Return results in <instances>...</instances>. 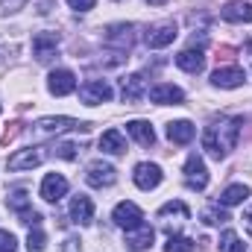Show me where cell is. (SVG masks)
<instances>
[{"mask_svg": "<svg viewBox=\"0 0 252 252\" xmlns=\"http://www.w3.org/2000/svg\"><path fill=\"white\" fill-rule=\"evenodd\" d=\"M147 3H150V6H164L167 0H147Z\"/></svg>", "mask_w": 252, "mask_h": 252, "instance_id": "37", "label": "cell"}, {"mask_svg": "<svg viewBox=\"0 0 252 252\" xmlns=\"http://www.w3.org/2000/svg\"><path fill=\"white\" fill-rule=\"evenodd\" d=\"M47 91H50L53 97H67V94H73V91H76V76H73V70H67V67L53 70V73L47 76Z\"/></svg>", "mask_w": 252, "mask_h": 252, "instance_id": "12", "label": "cell"}, {"mask_svg": "<svg viewBox=\"0 0 252 252\" xmlns=\"http://www.w3.org/2000/svg\"><path fill=\"white\" fill-rule=\"evenodd\" d=\"M247 196H250L247 185H229L220 196V205H241V202H247Z\"/></svg>", "mask_w": 252, "mask_h": 252, "instance_id": "25", "label": "cell"}, {"mask_svg": "<svg viewBox=\"0 0 252 252\" xmlns=\"http://www.w3.org/2000/svg\"><path fill=\"white\" fill-rule=\"evenodd\" d=\"M202 223H205V226H223V223H229V214H226L220 205H208V208L202 211Z\"/></svg>", "mask_w": 252, "mask_h": 252, "instance_id": "28", "label": "cell"}, {"mask_svg": "<svg viewBox=\"0 0 252 252\" xmlns=\"http://www.w3.org/2000/svg\"><path fill=\"white\" fill-rule=\"evenodd\" d=\"M62 250H64V252H82V247H79V238H67Z\"/></svg>", "mask_w": 252, "mask_h": 252, "instance_id": "35", "label": "cell"}, {"mask_svg": "<svg viewBox=\"0 0 252 252\" xmlns=\"http://www.w3.org/2000/svg\"><path fill=\"white\" fill-rule=\"evenodd\" d=\"M164 252H193V241L188 235H170L164 244Z\"/></svg>", "mask_w": 252, "mask_h": 252, "instance_id": "29", "label": "cell"}, {"mask_svg": "<svg viewBox=\"0 0 252 252\" xmlns=\"http://www.w3.org/2000/svg\"><path fill=\"white\" fill-rule=\"evenodd\" d=\"M241 126H244L241 118H214L202 132V150L217 161L226 158L241 138Z\"/></svg>", "mask_w": 252, "mask_h": 252, "instance_id": "1", "label": "cell"}, {"mask_svg": "<svg viewBox=\"0 0 252 252\" xmlns=\"http://www.w3.org/2000/svg\"><path fill=\"white\" fill-rule=\"evenodd\" d=\"M193 135H196V126L190 124V121H173V124H167V141L170 144L185 147V144L193 141Z\"/></svg>", "mask_w": 252, "mask_h": 252, "instance_id": "21", "label": "cell"}, {"mask_svg": "<svg viewBox=\"0 0 252 252\" xmlns=\"http://www.w3.org/2000/svg\"><path fill=\"white\" fill-rule=\"evenodd\" d=\"M220 18L229 21V24H250L252 21V3H247V0H229L220 9Z\"/></svg>", "mask_w": 252, "mask_h": 252, "instance_id": "17", "label": "cell"}, {"mask_svg": "<svg viewBox=\"0 0 252 252\" xmlns=\"http://www.w3.org/2000/svg\"><path fill=\"white\" fill-rule=\"evenodd\" d=\"M6 205L21 217V223H27V226H38L41 223V214L30 205V196H27V190L24 188H15L9 190V199H6Z\"/></svg>", "mask_w": 252, "mask_h": 252, "instance_id": "2", "label": "cell"}, {"mask_svg": "<svg viewBox=\"0 0 252 252\" xmlns=\"http://www.w3.org/2000/svg\"><path fill=\"white\" fill-rule=\"evenodd\" d=\"M85 182L91 188H112L118 182V170L106 161H91L88 170H85Z\"/></svg>", "mask_w": 252, "mask_h": 252, "instance_id": "7", "label": "cell"}, {"mask_svg": "<svg viewBox=\"0 0 252 252\" xmlns=\"http://www.w3.org/2000/svg\"><path fill=\"white\" fill-rule=\"evenodd\" d=\"M103 41H106V47H115V50L126 53L135 44V27L132 24H112V27H106Z\"/></svg>", "mask_w": 252, "mask_h": 252, "instance_id": "4", "label": "cell"}, {"mask_svg": "<svg viewBox=\"0 0 252 252\" xmlns=\"http://www.w3.org/2000/svg\"><path fill=\"white\" fill-rule=\"evenodd\" d=\"M158 217H161V220H167V217H176V220H188L190 211H188V205H185V202H179V199H176V202H164V205L158 208Z\"/></svg>", "mask_w": 252, "mask_h": 252, "instance_id": "26", "label": "cell"}, {"mask_svg": "<svg viewBox=\"0 0 252 252\" xmlns=\"http://www.w3.org/2000/svg\"><path fill=\"white\" fill-rule=\"evenodd\" d=\"M35 129L41 132V135H64V132H88L91 129V124H79V121H73V118H41L38 124H35Z\"/></svg>", "mask_w": 252, "mask_h": 252, "instance_id": "8", "label": "cell"}, {"mask_svg": "<svg viewBox=\"0 0 252 252\" xmlns=\"http://www.w3.org/2000/svg\"><path fill=\"white\" fill-rule=\"evenodd\" d=\"M147 94H150V100L158 103V106H182V103H185V91H182L179 85H170V82H158V85H153Z\"/></svg>", "mask_w": 252, "mask_h": 252, "instance_id": "11", "label": "cell"}, {"mask_svg": "<svg viewBox=\"0 0 252 252\" xmlns=\"http://www.w3.org/2000/svg\"><path fill=\"white\" fill-rule=\"evenodd\" d=\"M176 64H179L182 70H188V73H199V70L205 67V53H202V47H185V50L176 56Z\"/></svg>", "mask_w": 252, "mask_h": 252, "instance_id": "22", "label": "cell"}, {"mask_svg": "<svg viewBox=\"0 0 252 252\" xmlns=\"http://www.w3.org/2000/svg\"><path fill=\"white\" fill-rule=\"evenodd\" d=\"M94 3L97 0H67V6L76 9V12H88V9H94Z\"/></svg>", "mask_w": 252, "mask_h": 252, "instance_id": "34", "label": "cell"}, {"mask_svg": "<svg viewBox=\"0 0 252 252\" xmlns=\"http://www.w3.org/2000/svg\"><path fill=\"white\" fill-rule=\"evenodd\" d=\"M153 238H156V232L147 226V223H141V226H135V229H129L126 232V250L129 252H144L153 247Z\"/></svg>", "mask_w": 252, "mask_h": 252, "instance_id": "16", "label": "cell"}, {"mask_svg": "<svg viewBox=\"0 0 252 252\" xmlns=\"http://www.w3.org/2000/svg\"><path fill=\"white\" fill-rule=\"evenodd\" d=\"M185 185L190 190H205L208 188V170H205V161L199 153H190L188 161H185Z\"/></svg>", "mask_w": 252, "mask_h": 252, "instance_id": "5", "label": "cell"}, {"mask_svg": "<svg viewBox=\"0 0 252 252\" xmlns=\"http://www.w3.org/2000/svg\"><path fill=\"white\" fill-rule=\"evenodd\" d=\"M112 85L106 79H88L82 88H79V100L85 106H100V103H109L112 100Z\"/></svg>", "mask_w": 252, "mask_h": 252, "instance_id": "6", "label": "cell"}, {"mask_svg": "<svg viewBox=\"0 0 252 252\" xmlns=\"http://www.w3.org/2000/svg\"><path fill=\"white\" fill-rule=\"evenodd\" d=\"M59 47V32H35L32 35V56L38 62H50Z\"/></svg>", "mask_w": 252, "mask_h": 252, "instance_id": "13", "label": "cell"}, {"mask_svg": "<svg viewBox=\"0 0 252 252\" xmlns=\"http://www.w3.org/2000/svg\"><path fill=\"white\" fill-rule=\"evenodd\" d=\"M70 220H73L76 226H88V223L94 220V202H91V196L79 193V196L70 199Z\"/></svg>", "mask_w": 252, "mask_h": 252, "instance_id": "18", "label": "cell"}, {"mask_svg": "<svg viewBox=\"0 0 252 252\" xmlns=\"http://www.w3.org/2000/svg\"><path fill=\"white\" fill-rule=\"evenodd\" d=\"M64 193H67V179H64L62 173H47L44 182H41V199L59 202Z\"/></svg>", "mask_w": 252, "mask_h": 252, "instance_id": "20", "label": "cell"}, {"mask_svg": "<svg viewBox=\"0 0 252 252\" xmlns=\"http://www.w3.org/2000/svg\"><path fill=\"white\" fill-rule=\"evenodd\" d=\"M24 6H27V0H0V15H12Z\"/></svg>", "mask_w": 252, "mask_h": 252, "instance_id": "33", "label": "cell"}, {"mask_svg": "<svg viewBox=\"0 0 252 252\" xmlns=\"http://www.w3.org/2000/svg\"><path fill=\"white\" fill-rule=\"evenodd\" d=\"M244 79H247V73L238 64H226V67H217L211 73V85H217V88H241Z\"/></svg>", "mask_w": 252, "mask_h": 252, "instance_id": "15", "label": "cell"}, {"mask_svg": "<svg viewBox=\"0 0 252 252\" xmlns=\"http://www.w3.org/2000/svg\"><path fill=\"white\" fill-rule=\"evenodd\" d=\"M44 161V150L41 147H24V150H15L6 161V167L12 173H21V170H32Z\"/></svg>", "mask_w": 252, "mask_h": 252, "instance_id": "3", "label": "cell"}, {"mask_svg": "<svg viewBox=\"0 0 252 252\" xmlns=\"http://www.w3.org/2000/svg\"><path fill=\"white\" fill-rule=\"evenodd\" d=\"M100 150H103V153H109V156H124V153H126L124 135H121L118 129H106V132H103V138H100Z\"/></svg>", "mask_w": 252, "mask_h": 252, "instance_id": "24", "label": "cell"}, {"mask_svg": "<svg viewBox=\"0 0 252 252\" xmlns=\"http://www.w3.org/2000/svg\"><path fill=\"white\" fill-rule=\"evenodd\" d=\"M121 94H124L126 103H138L144 94H147V79L144 73H129L121 79Z\"/></svg>", "mask_w": 252, "mask_h": 252, "instance_id": "19", "label": "cell"}, {"mask_svg": "<svg viewBox=\"0 0 252 252\" xmlns=\"http://www.w3.org/2000/svg\"><path fill=\"white\" fill-rule=\"evenodd\" d=\"M0 112H3V106H0Z\"/></svg>", "mask_w": 252, "mask_h": 252, "instance_id": "39", "label": "cell"}, {"mask_svg": "<svg viewBox=\"0 0 252 252\" xmlns=\"http://www.w3.org/2000/svg\"><path fill=\"white\" fill-rule=\"evenodd\" d=\"M27 247H30V252H44V247H47V235H44L41 229H32L30 238H27Z\"/></svg>", "mask_w": 252, "mask_h": 252, "instance_id": "30", "label": "cell"}, {"mask_svg": "<svg viewBox=\"0 0 252 252\" xmlns=\"http://www.w3.org/2000/svg\"><path fill=\"white\" fill-rule=\"evenodd\" d=\"M126 132H129L141 147H153V144H156V132H153V126L147 124V121H129V124H126Z\"/></svg>", "mask_w": 252, "mask_h": 252, "instance_id": "23", "label": "cell"}, {"mask_svg": "<svg viewBox=\"0 0 252 252\" xmlns=\"http://www.w3.org/2000/svg\"><path fill=\"white\" fill-rule=\"evenodd\" d=\"M247 56H250V64H252V41L247 44Z\"/></svg>", "mask_w": 252, "mask_h": 252, "instance_id": "38", "label": "cell"}, {"mask_svg": "<svg viewBox=\"0 0 252 252\" xmlns=\"http://www.w3.org/2000/svg\"><path fill=\"white\" fill-rule=\"evenodd\" d=\"M241 220H244V229H247V235H252V205L244 211V217H241Z\"/></svg>", "mask_w": 252, "mask_h": 252, "instance_id": "36", "label": "cell"}, {"mask_svg": "<svg viewBox=\"0 0 252 252\" xmlns=\"http://www.w3.org/2000/svg\"><path fill=\"white\" fill-rule=\"evenodd\" d=\"M18 250V241H15V235L12 232H0V252H15Z\"/></svg>", "mask_w": 252, "mask_h": 252, "instance_id": "32", "label": "cell"}, {"mask_svg": "<svg viewBox=\"0 0 252 252\" xmlns=\"http://www.w3.org/2000/svg\"><path fill=\"white\" fill-rule=\"evenodd\" d=\"M76 150H79V147H73V144H67V141H62V144H56V147H53V153H56L59 158H64V161H73V158L79 156Z\"/></svg>", "mask_w": 252, "mask_h": 252, "instance_id": "31", "label": "cell"}, {"mask_svg": "<svg viewBox=\"0 0 252 252\" xmlns=\"http://www.w3.org/2000/svg\"><path fill=\"white\" fill-rule=\"evenodd\" d=\"M112 220H115V226H121V229L129 232V229H135V226H141V223H144V211H141L135 202L124 199V202H118V205H115Z\"/></svg>", "mask_w": 252, "mask_h": 252, "instance_id": "9", "label": "cell"}, {"mask_svg": "<svg viewBox=\"0 0 252 252\" xmlns=\"http://www.w3.org/2000/svg\"><path fill=\"white\" fill-rule=\"evenodd\" d=\"M132 179H135V185H138L141 190H153V188H158V185H161L164 173H161V167H158V164H153V161H141V164H135Z\"/></svg>", "mask_w": 252, "mask_h": 252, "instance_id": "10", "label": "cell"}, {"mask_svg": "<svg viewBox=\"0 0 252 252\" xmlns=\"http://www.w3.org/2000/svg\"><path fill=\"white\" fill-rule=\"evenodd\" d=\"M244 250H247V244L238 238V232L226 229V232L220 235V252H244Z\"/></svg>", "mask_w": 252, "mask_h": 252, "instance_id": "27", "label": "cell"}, {"mask_svg": "<svg viewBox=\"0 0 252 252\" xmlns=\"http://www.w3.org/2000/svg\"><path fill=\"white\" fill-rule=\"evenodd\" d=\"M176 35H179V30H176V24H158V27H153V30H147V35H144V41H147V47H153V50H161V47H167V44H173V41H176Z\"/></svg>", "mask_w": 252, "mask_h": 252, "instance_id": "14", "label": "cell"}]
</instances>
